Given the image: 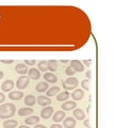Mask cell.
Here are the masks:
<instances>
[{"label": "cell", "mask_w": 114, "mask_h": 128, "mask_svg": "<svg viewBox=\"0 0 114 128\" xmlns=\"http://www.w3.org/2000/svg\"><path fill=\"white\" fill-rule=\"evenodd\" d=\"M16 113V107L12 102H5L0 105V120H9Z\"/></svg>", "instance_id": "obj_1"}, {"label": "cell", "mask_w": 114, "mask_h": 128, "mask_svg": "<svg viewBox=\"0 0 114 128\" xmlns=\"http://www.w3.org/2000/svg\"><path fill=\"white\" fill-rule=\"evenodd\" d=\"M62 84H63V88H64L65 90L68 91V90L76 89L78 86V84H79V81H78V79L75 78V77H69L66 80H64V81L62 82Z\"/></svg>", "instance_id": "obj_2"}, {"label": "cell", "mask_w": 114, "mask_h": 128, "mask_svg": "<svg viewBox=\"0 0 114 128\" xmlns=\"http://www.w3.org/2000/svg\"><path fill=\"white\" fill-rule=\"evenodd\" d=\"M69 66L72 67V68L76 72V73H82V72L84 70L83 64H82L79 60H72V61H70Z\"/></svg>", "instance_id": "obj_3"}, {"label": "cell", "mask_w": 114, "mask_h": 128, "mask_svg": "<svg viewBox=\"0 0 114 128\" xmlns=\"http://www.w3.org/2000/svg\"><path fill=\"white\" fill-rule=\"evenodd\" d=\"M29 81H30L29 77H27V76H21V77L19 78L17 80V82H16L17 89H19V91L26 89V88L28 86V84H29Z\"/></svg>", "instance_id": "obj_4"}, {"label": "cell", "mask_w": 114, "mask_h": 128, "mask_svg": "<svg viewBox=\"0 0 114 128\" xmlns=\"http://www.w3.org/2000/svg\"><path fill=\"white\" fill-rule=\"evenodd\" d=\"M52 114H53V108H52V107H50V106L45 107L44 109L41 111V116L44 118V120H48V118H50Z\"/></svg>", "instance_id": "obj_5"}, {"label": "cell", "mask_w": 114, "mask_h": 128, "mask_svg": "<svg viewBox=\"0 0 114 128\" xmlns=\"http://www.w3.org/2000/svg\"><path fill=\"white\" fill-rule=\"evenodd\" d=\"M63 127L64 128H75L76 127V120L72 116L65 118L63 120Z\"/></svg>", "instance_id": "obj_6"}, {"label": "cell", "mask_w": 114, "mask_h": 128, "mask_svg": "<svg viewBox=\"0 0 114 128\" xmlns=\"http://www.w3.org/2000/svg\"><path fill=\"white\" fill-rule=\"evenodd\" d=\"M37 104L42 107H47L51 104V99H50L48 96H44V95H41L37 97Z\"/></svg>", "instance_id": "obj_7"}, {"label": "cell", "mask_w": 114, "mask_h": 128, "mask_svg": "<svg viewBox=\"0 0 114 128\" xmlns=\"http://www.w3.org/2000/svg\"><path fill=\"white\" fill-rule=\"evenodd\" d=\"M14 86H15V84L12 80H5V81H3V83L1 84V90L3 92H11L13 90Z\"/></svg>", "instance_id": "obj_8"}, {"label": "cell", "mask_w": 114, "mask_h": 128, "mask_svg": "<svg viewBox=\"0 0 114 128\" xmlns=\"http://www.w3.org/2000/svg\"><path fill=\"white\" fill-rule=\"evenodd\" d=\"M15 70H16L17 74L25 76V74L28 73V66H27L25 63H18L17 65L15 66Z\"/></svg>", "instance_id": "obj_9"}, {"label": "cell", "mask_w": 114, "mask_h": 128, "mask_svg": "<svg viewBox=\"0 0 114 128\" xmlns=\"http://www.w3.org/2000/svg\"><path fill=\"white\" fill-rule=\"evenodd\" d=\"M23 97V93L21 91H12L9 94V98L12 100H20Z\"/></svg>", "instance_id": "obj_10"}, {"label": "cell", "mask_w": 114, "mask_h": 128, "mask_svg": "<svg viewBox=\"0 0 114 128\" xmlns=\"http://www.w3.org/2000/svg\"><path fill=\"white\" fill-rule=\"evenodd\" d=\"M38 122H40V118H38L37 115H29V116L25 120L26 125H28V126L36 125V124H38Z\"/></svg>", "instance_id": "obj_11"}, {"label": "cell", "mask_w": 114, "mask_h": 128, "mask_svg": "<svg viewBox=\"0 0 114 128\" xmlns=\"http://www.w3.org/2000/svg\"><path fill=\"white\" fill-rule=\"evenodd\" d=\"M18 115L19 116H29L33 113V109L30 107H26V108H20V109L18 110Z\"/></svg>", "instance_id": "obj_12"}, {"label": "cell", "mask_w": 114, "mask_h": 128, "mask_svg": "<svg viewBox=\"0 0 114 128\" xmlns=\"http://www.w3.org/2000/svg\"><path fill=\"white\" fill-rule=\"evenodd\" d=\"M73 115L76 120H79V121H82V120L85 118V113L79 108H75V110L73 111Z\"/></svg>", "instance_id": "obj_13"}, {"label": "cell", "mask_w": 114, "mask_h": 128, "mask_svg": "<svg viewBox=\"0 0 114 128\" xmlns=\"http://www.w3.org/2000/svg\"><path fill=\"white\" fill-rule=\"evenodd\" d=\"M29 79L32 80H37L41 78V72L36 68H30L29 70Z\"/></svg>", "instance_id": "obj_14"}, {"label": "cell", "mask_w": 114, "mask_h": 128, "mask_svg": "<svg viewBox=\"0 0 114 128\" xmlns=\"http://www.w3.org/2000/svg\"><path fill=\"white\" fill-rule=\"evenodd\" d=\"M64 118H65V111H57L52 116V120L56 123H60Z\"/></svg>", "instance_id": "obj_15"}, {"label": "cell", "mask_w": 114, "mask_h": 128, "mask_svg": "<svg viewBox=\"0 0 114 128\" xmlns=\"http://www.w3.org/2000/svg\"><path fill=\"white\" fill-rule=\"evenodd\" d=\"M44 79H45V82H49V83H56L58 81V77L52 73H45Z\"/></svg>", "instance_id": "obj_16"}, {"label": "cell", "mask_w": 114, "mask_h": 128, "mask_svg": "<svg viewBox=\"0 0 114 128\" xmlns=\"http://www.w3.org/2000/svg\"><path fill=\"white\" fill-rule=\"evenodd\" d=\"M83 96H84V92L80 89L75 90L72 93V97H73L74 100H81V99L83 98Z\"/></svg>", "instance_id": "obj_17"}, {"label": "cell", "mask_w": 114, "mask_h": 128, "mask_svg": "<svg viewBox=\"0 0 114 128\" xmlns=\"http://www.w3.org/2000/svg\"><path fill=\"white\" fill-rule=\"evenodd\" d=\"M48 89H49V86H48V83L45 82V81H41L36 86H35V90H36L38 93H44V92H46Z\"/></svg>", "instance_id": "obj_18"}, {"label": "cell", "mask_w": 114, "mask_h": 128, "mask_svg": "<svg viewBox=\"0 0 114 128\" xmlns=\"http://www.w3.org/2000/svg\"><path fill=\"white\" fill-rule=\"evenodd\" d=\"M36 102V97L34 95H28L25 97V105L27 107H32Z\"/></svg>", "instance_id": "obj_19"}, {"label": "cell", "mask_w": 114, "mask_h": 128, "mask_svg": "<svg viewBox=\"0 0 114 128\" xmlns=\"http://www.w3.org/2000/svg\"><path fill=\"white\" fill-rule=\"evenodd\" d=\"M77 107V102H63L62 105V110L63 111H69L72 109H75V108Z\"/></svg>", "instance_id": "obj_20"}, {"label": "cell", "mask_w": 114, "mask_h": 128, "mask_svg": "<svg viewBox=\"0 0 114 128\" xmlns=\"http://www.w3.org/2000/svg\"><path fill=\"white\" fill-rule=\"evenodd\" d=\"M18 125V122L16 120H5L3 122V127L4 128H15L17 127Z\"/></svg>", "instance_id": "obj_21"}, {"label": "cell", "mask_w": 114, "mask_h": 128, "mask_svg": "<svg viewBox=\"0 0 114 128\" xmlns=\"http://www.w3.org/2000/svg\"><path fill=\"white\" fill-rule=\"evenodd\" d=\"M47 68L50 72H56L58 70V61L57 60H49L47 62Z\"/></svg>", "instance_id": "obj_22"}, {"label": "cell", "mask_w": 114, "mask_h": 128, "mask_svg": "<svg viewBox=\"0 0 114 128\" xmlns=\"http://www.w3.org/2000/svg\"><path fill=\"white\" fill-rule=\"evenodd\" d=\"M46 93H47V96L48 97H51V96L53 95H58L59 93H60V88L59 86H52V88H50V89H48L46 91Z\"/></svg>", "instance_id": "obj_23"}, {"label": "cell", "mask_w": 114, "mask_h": 128, "mask_svg": "<svg viewBox=\"0 0 114 128\" xmlns=\"http://www.w3.org/2000/svg\"><path fill=\"white\" fill-rule=\"evenodd\" d=\"M68 98H69V93L67 91L63 92V93H59L57 95V100H59V102H65V100H67Z\"/></svg>", "instance_id": "obj_24"}, {"label": "cell", "mask_w": 114, "mask_h": 128, "mask_svg": "<svg viewBox=\"0 0 114 128\" xmlns=\"http://www.w3.org/2000/svg\"><path fill=\"white\" fill-rule=\"evenodd\" d=\"M37 67H38V70L40 72H44V73H46V72L48 70V68H47V62L45 61V60H42V61L38 62Z\"/></svg>", "instance_id": "obj_25"}, {"label": "cell", "mask_w": 114, "mask_h": 128, "mask_svg": "<svg viewBox=\"0 0 114 128\" xmlns=\"http://www.w3.org/2000/svg\"><path fill=\"white\" fill-rule=\"evenodd\" d=\"M81 86L82 88H83L84 90H90V86H91V84H90V80L89 79H84V80H82L81 81Z\"/></svg>", "instance_id": "obj_26"}, {"label": "cell", "mask_w": 114, "mask_h": 128, "mask_svg": "<svg viewBox=\"0 0 114 128\" xmlns=\"http://www.w3.org/2000/svg\"><path fill=\"white\" fill-rule=\"evenodd\" d=\"M65 74L67 75V76H74L75 74H76V72H75L70 66H67L65 68Z\"/></svg>", "instance_id": "obj_27"}, {"label": "cell", "mask_w": 114, "mask_h": 128, "mask_svg": "<svg viewBox=\"0 0 114 128\" xmlns=\"http://www.w3.org/2000/svg\"><path fill=\"white\" fill-rule=\"evenodd\" d=\"M25 64L27 66L30 65V66H33L36 64V60H25Z\"/></svg>", "instance_id": "obj_28"}, {"label": "cell", "mask_w": 114, "mask_h": 128, "mask_svg": "<svg viewBox=\"0 0 114 128\" xmlns=\"http://www.w3.org/2000/svg\"><path fill=\"white\" fill-rule=\"evenodd\" d=\"M4 99H5V95L2 93V92H0V104L4 102Z\"/></svg>", "instance_id": "obj_29"}, {"label": "cell", "mask_w": 114, "mask_h": 128, "mask_svg": "<svg viewBox=\"0 0 114 128\" xmlns=\"http://www.w3.org/2000/svg\"><path fill=\"white\" fill-rule=\"evenodd\" d=\"M0 62L3 64H11L14 62V60H0Z\"/></svg>", "instance_id": "obj_30"}, {"label": "cell", "mask_w": 114, "mask_h": 128, "mask_svg": "<svg viewBox=\"0 0 114 128\" xmlns=\"http://www.w3.org/2000/svg\"><path fill=\"white\" fill-rule=\"evenodd\" d=\"M84 126L86 128H91V126H90V120H84Z\"/></svg>", "instance_id": "obj_31"}, {"label": "cell", "mask_w": 114, "mask_h": 128, "mask_svg": "<svg viewBox=\"0 0 114 128\" xmlns=\"http://www.w3.org/2000/svg\"><path fill=\"white\" fill-rule=\"evenodd\" d=\"M50 128H63V126H61L60 125V124H53V125H51V127H50Z\"/></svg>", "instance_id": "obj_32"}, {"label": "cell", "mask_w": 114, "mask_h": 128, "mask_svg": "<svg viewBox=\"0 0 114 128\" xmlns=\"http://www.w3.org/2000/svg\"><path fill=\"white\" fill-rule=\"evenodd\" d=\"M34 128H47L45 125H42V124H36V125L34 126Z\"/></svg>", "instance_id": "obj_33"}, {"label": "cell", "mask_w": 114, "mask_h": 128, "mask_svg": "<svg viewBox=\"0 0 114 128\" xmlns=\"http://www.w3.org/2000/svg\"><path fill=\"white\" fill-rule=\"evenodd\" d=\"M86 77H88V79H89V80L92 78V70H89L88 73H86Z\"/></svg>", "instance_id": "obj_34"}, {"label": "cell", "mask_w": 114, "mask_h": 128, "mask_svg": "<svg viewBox=\"0 0 114 128\" xmlns=\"http://www.w3.org/2000/svg\"><path fill=\"white\" fill-rule=\"evenodd\" d=\"M91 60H84V64H86V65H88V66H90V65H91Z\"/></svg>", "instance_id": "obj_35"}, {"label": "cell", "mask_w": 114, "mask_h": 128, "mask_svg": "<svg viewBox=\"0 0 114 128\" xmlns=\"http://www.w3.org/2000/svg\"><path fill=\"white\" fill-rule=\"evenodd\" d=\"M19 128H30L28 125H20L19 126Z\"/></svg>", "instance_id": "obj_36"}, {"label": "cell", "mask_w": 114, "mask_h": 128, "mask_svg": "<svg viewBox=\"0 0 114 128\" xmlns=\"http://www.w3.org/2000/svg\"><path fill=\"white\" fill-rule=\"evenodd\" d=\"M2 77H3V72L0 70V79H2Z\"/></svg>", "instance_id": "obj_37"}, {"label": "cell", "mask_w": 114, "mask_h": 128, "mask_svg": "<svg viewBox=\"0 0 114 128\" xmlns=\"http://www.w3.org/2000/svg\"><path fill=\"white\" fill-rule=\"evenodd\" d=\"M61 62L62 63H66V62H67V60H61Z\"/></svg>", "instance_id": "obj_38"}]
</instances>
